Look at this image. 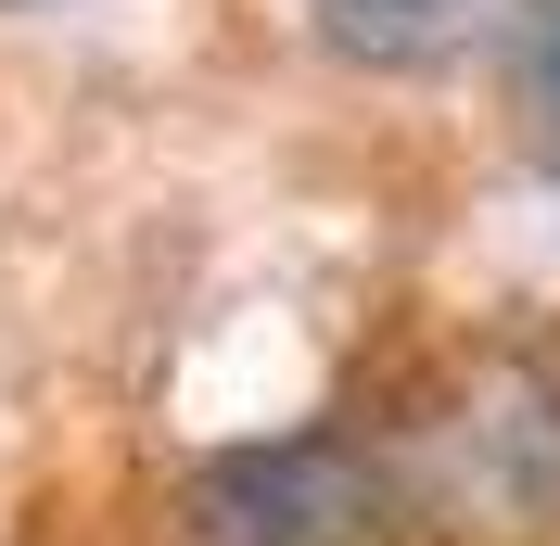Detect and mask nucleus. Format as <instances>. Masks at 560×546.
<instances>
[{"label": "nucleus", "instance_id": "3", "mask_svg": "<svg viewBox=\"0 0 560 546\" xmlns=\"http://www.w3.org/2000/svg\"><path fill=\"white\" fill-rule=\"evenodd\" d=\"M523 128H535V153L560 166V0L535 13V38H523Z\"/></svg>", "mask_w": 560, "mask_h": 546}, {"label": "nucleus", "instance_id": "2", "mask_svg": "<svg viewBox=\"0 0 560 546\" xmlns=\"http://www.w3.org/2000/svg\"><path fill=\"white\" fill-rule=\"evenodd\" d=\"M345 64H433L471 38V0H306Z\"/></svg>", "mask_w": 560, "mask_h": 546}, {"label": "nucleus", "instance_id": "1", "mask_svg": "<svg viewBox=\"0 0 560 546\" xmlns=\"http://www.w3.org/2000/svg\"><path fill=\"white\" fill-rule=\"evenodd\" d=\"M205 546H395V471L357 432H255L191 471Z\"/></svg>", "mask_w": 560, "mask_h": 546}]
</instances>
